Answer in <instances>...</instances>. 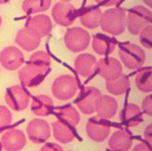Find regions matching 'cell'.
<instances>
[{"mask_svg":"<svg viewBox=\"0 0 152 151\" xmlns=\"http://www.w3.org/2000/svg\"><path fill=\"white\" fill-rule=\"evenodd\" d=\"M51 58L45 51H37L31 55L28 63L18 72L21 83L28 88L37 86L43 81L50 69Z\"/></svg>","mask_w":152,"mask_h":151,"instance_id":"6da1fadb","label":"cell"},{"mask_svg":"<svg viewBox=\"0 0 152 151\" xmlns=\"http://www.w3.org/2000/svg\"><path fill=\"white\" fill-rule=\"evenodd\" d=\"M99 26L104 32L119 36L126 29V12L120 7L108 9L101 14Z\"/></svg>","mask_w":152,"mask_h":151,"instance_id":"7a4b0ae2","label":"cell"},{"mask_svg":"<svg viewBox=\"0 0 152 151\" xmlns=\"http://www.w3.org/2000/svg\"><path fill=\"white\" fill-rule=\"evenodd\" d=\"M151 11L142 6L132 7L126 15V26L132 35H139L148 25H151Z\"/></svg>","mask_w":152,"mask_h":151,"instance_id":"3957f363","label":"cell"},{"mask_svg":"<svg viewBox=\"0 0 152 151\" xmlns=\"http://www.w3.org/2000/svg\"><path fill=\"white\" fill-rule=\"evenodd\" d=\"M79 89L77 80L70 75H62L54 81L52 93L58 100L66 101L73 98Z\"/></svg>","mask_w":152,"mask_h":151,"instance_id":"277c9868","label":"cell"},{"mask_svg":"<svg viewBox=\"0 0 152 151\" xmlns=\"http://www.w3.org/2000/svg\"><path fill=\"white\" fill-rule=\"evenodd\" d=\"M118 55L121 62L129 69H137L141 67L146 59L144 50L132 43L122 44L119 47Z\"/></svg>","mask_w":152,"mask_h":151,"instance_id":"5b68a950","label":"cell"},{"mask_svg":"<svg viewBox=\"0 0 152 151\" xmlns=\"http://www.w3.org/2000/svg\"><path fill=\"white\" fill-rule=\"evenodd\" d=\"M90 39L88 32L82 27H72L67 29L64 36L66 47L74 53L81 52L88 48Z\"/></svg>","mask_w":152,"mask_h":151,"instance_id":"8992f818","label":"cell"},{"mask_svg":"<svg viewBox=\"0 0 152 151\" xmlns=\"http://www.w3.org/2000/svg\"><path fill=\"white\" fill-rule=\"evenodd\" d=\"M100 91L94 87H85L76 101L79 110L86 115H91L96 112L99 100L101 98Z\"/></svg>","mask_w":152,"mask_h":151,"instance_id":"52a82bcc","label":"cell"},{"mask_svg":"<svg viewBox=\"0 0 152 151\" xmlns=\"http://www.w3.org/2000/svg\"><path fill=\"white\" fill-rule=\"evenodd\" d=\"M28 139L36 144L45 143L51 135L49 124L44 119L35 118L29 122L26 128Z\"/></svg>","mask_w":152,"mask_h":151,"instance_id":"ba28073f","label":"cell"},{"mask_svg":"<svg viewBox=\"0 0 152 151\" xmlns=\"http://www.w3.org/2000/svg\"><path fill=\"white\" fill-rule=\"evenodd\" d=\"M7 104L15 111H22L29 104V95L20 86L9 88L5 95Z\"/></svg>","mask_w":152,"mask_h":151,"instance_id":"9c48e42d","label":"cell"},{"mask_svg":"<svg viewBox=\"0 0 152 151\" xmlns=\"http://www.w3.org/2000/svg\"><path fill=\"white\" fill-rule=\"evenodd\" d=\"M77 9L69 3L59 2L52 8V17L54 21L61 26H70L77 16Z\"/></svg>","mask_w":152,"mask_h":151,"instance_id":"30bf717a","label":"cell"},{"mask_svg":"<svg viewBox=\"0 0 152 151\" xmlns=\"http://www.w3.org/2000/svg\"><path fill=\"white\" fill-rule=\"evenodd\" d=\"M86 130L90 139L96 142H103L110 134V125L105 119L96 116L89 118Z\"/></svg>","mask_w":152,"mask_h":151,"instance_id":"8fae6325","label":"cell"},{"mask_svg":"<svg viewBox=\"0 0 152 151\" xmlns=\"http://www.w3.org/2000/svg\"><path fill=\"white\" fill-rule=\"evenodd\" d=\"M26 143V135L18 128L6 131L0 139V144L6 151H20Z\"/></svg>","mask_w":152,"mask_h":151,"instance_id":"7c38bea8","label":"cell"},{"mask_svg":"<svg viewBox=\"0 0 152 151\" xmlns=\"http://www.w3.org/2000/svg\"><path fill=\"white\" fill-rule=\"evenodd\" d=\"M23 53L16 47H8L0 53V63L7 70H16L24 64Z\"/></svg>","mask_w":152,"mask_h":151,"instance_id":"4fadbf2b","label":"cell"},{"mask_svg":"<svg viewBox=\"0 0 152 151\" xmlns=\"http://www.w3.org/2000/svg\"><path fill=\"white\" fill-rule=\"evenodd\" d=\"M76 72L84 77H92L98 70V60L91 54L85 53L77 56L75 59Z\"/></svg>","mask_w":152,"mask_h":151,"instance_id":"5bb4252c","label":"cell"},{"mask_svg":"<svg viewBox=\"0 0 152 151\" xmlns=\"http://www.w3.org/2000/svg\"><path fill=\"white\" fill-rule=\"evenodd\" d=\"M98 71L106 80H112L122 74V65L116 58H104L98 61Z\"/></svg>","mask_w":152,"mask_h":151,"instance_id":"9a60e30c","label":"cell"},{"mask_svg":"<svg viewBox=\"0 0 152 151\" xmlns=\"http://www.w3.org/2000/svg\"><path fill=\"white\" fill-rule=\"evenodd\" d=\"M26 27L40 38H42L47 36L51 32L52 22L51 19L46 15H37L27 21Z\"/></svg>","mask_w":152,"mask_h":151,"instance_id":"2e32d148","label":"cell"},{"mask_svg":"<svg viewBox=\"0 0 152 151\" xmlns=\"http://www.w3.org/2000/svg\"><path fill=\"white\" fill-rule=\"evenodd\" d=\"M101 10L95 6H88L80 10L79 14V20L81 24L87 28L94 29L99 26L100 17H101Z\"/></svg>","mask_w":152,"mask_h":151,"instance_id":"e0dca14e","label":"cell"},{"mask_svg":"<svg viewBox=\"0 0 152 151\" xmlns=\"http://www.w3.org/2000/svg\"><path fill=\"white\" fill-rule=\"evenodd\" d=\"M131 135L126 130H118L108 140V147L113 151H129L132 146Z\"/></svg>","mask_w":152,"mask_h":151,"instance_id":"ac0fdd59","label":"cell"},{"mask_svg":"<svg viewBox=\"0 0 152 151\" xmlns=\"http://www.w3.org/2000/svg\"><path fill=\"white\" fill-rule=\"evenodd\" d=\"M41 38L27 27L21 28L16 36V43L26 51H33L40 45Z\"/></svg>","mask_w":152,"mask_h":151,"instance_id":"d6986e66","label":"cell"},{"mask_svg":"<svg viewBox=\"0 0 152 151\" xmlns=\"http://www.w3.org/2000/svg\"><path fill=\"white\" fill-rule=\"evenodd\" d=\"M120 121L129 128H134L143 121V115L140 108L135 104L127 105L120 113Z\"/></svg>","mask_w":152,"mask_h":151,"instance_id":"ffe728a7","label":"cell"},{"mask_svg":"<svg viewBox=\"0 0 152 151\" xmlns=\"http://www.w3.org/2000/svg\"><path fill=\"white\" fill-rule=\"evenodd\" d=\"M118 107V102L114 98L109 96H101L96 106V112L98 113L99 117L107 120L116 115Z\"/></svg>","mask_w":152,"mask_h":151,"instance_id":"44dd1931","label":"cell"},{"mask_svg":"<svg viewBox=\"0 0 152 151\" xmlns=\"http://www.w3.org/2000/svg\"><path fill=\"white\" fill-rule=\"evenodd\" d=\"M117 42L112 37L100 34H96L93 36V49L96 54L101 55V56H107V55L111 54L115 50Z\"/></svg>","mask_w":152,"mask_h":151,"instance_id":"7402d4cb","label":"cell"},{"mask_svg":"<svg viewBox=\"0 0 152 151\" xmlns=\"http://www.w3.org/2000/svg\"><path fill=\"white\" fill-rule=\"evenodd\" d=\"M52 130L54 138L60 143L67 144L73 141L76 138V135L72 127L65 124L64 122L60 120H57L53 122L52 124Z\"/></svg>","mask_w":152,"mask_h":151,"instance_id":"603a6c76","label":"cell"},{"mask_svg":"<svg viewBox=\"0 0 152 151\" xmlns=\"http://www.w3.org/2000/svg\"><path fill=\"white\" fill-rule=\"evenodd\" d=\"M53 108L52 99L46 95H38L33 98L31 104L32 112L38 117L48 116Z\"/></svg>","mask_w":152,"mask_h":151,"instance_id":"cb8c5ba5","label":"cell"},{"mask_svg":"<svg viewBox=\"0 0 152 151\" xmlns=\"http://www.w3.org/2000/svg\"><path fill=\"white\" fill-rule=\"evenodd\" d=\"M129 85V79L127 77V76L121 74L115 79L107 80L106 88L109 93L113 94L114 96H119L125 94L128 91Z\"/></svg>","mask_w":152,"mask_h":151,"instance_id":"d4e9b609","label":"cell"},{"mask_svg":"<svg viewBox=\"0 0 152 151\" xmlns=\"http://www.w3.org/2000/svg\"><path fill=\"white\" fill-rule=\"evenodd\" d=\"M135 83L141 92L150 93L152 91V70L151 67H145L137 72Z\"/></svg>","mask_w":152,"mask_h":151,"instance_id":"484cf974","label":"cell"},{"mask_svg":"<svg viewBox=\"0 0 152 151\" xmlns=\"http://www.w3.org/2000/svg\"><path fill=\"white\" fill-rule=\"evenodd\" d=\"M51 6V0H24L22 8L27 15L47 11Z\"/></svg>","mask_w":152,"mask_h":151,"instance_id":"4316f807","label":"cell"},{"mask_svg":"<svg viewBox=\"0 0 152 151\" xmlns=\"http://www.w3.org/2000/svg\"><path fill=\"white\" fill-rule=\"evenodd\" d=\"M58 120L64 122L65 124L70 127L77 126L80 120L79 113L73 107H65L58 108Z\"/></svg>","mask_w":152,"mask_h":151,"instance_id":"83f0119b","label":"cell"},{"mask_svg":"<svg viewBox=\"0 0 152 151\" xmlns=\"http://www.w3.org/2000/svg\"><path fill=\"white\" fill-rule=\"evenodd\" d=\"M12 114L5 106H0V131L7 128L12 123Z\"/></svg>","mask_w":152,"mask_h":151,"instance_id":"f1b7e54d","label":"cell"},{"mask_svg":"<svg viewBox=\"0 0 152 151\" xmlns=\"http://www.w3.org/2000/svg\"><path fill=\"white\" fill-rule=\"evenodd\" d=\"M140 40L143 47L147 48L152 47V26L148 25L140 32Z\"/></svg>","mask_w":152,"mask_h":151,"instance_id":"f546056e","label":"cell"},{"mask_svg":"<svg viewBox=\"0 0 152 151\" xmlns=\"http://www.w3.org/2000/svg\"><path fill=\"white\" fill-rule=\"evenodd\" d=\"M142 109H143V112L151 117L152 116V97L151 95L148 96V97L145 98V99L142 102Z\"/></svg>","mask_w":152,"mask_h":151,"instance_id":"4dcf8cb0","label":"cell"},{"mask_svg":"<svg viewBox=\"0 0 152 151\" xmlns=\"http://www.w3.org/2000/svg\"><path fill=\"white\" fill-rule=\"evenodd\" d=\"M40 151H64L63 148L58 145V144H54V143H48L46 144L41 147Z\"/></svg>","mask_w":152,"mask_h":151,"instance_id":"1f68e13d","label":"cell"},{"mask_svg":"<svg viewBox=\"0 0 152 151\" xmlns=\"http://www.w3.org/2000/svg\"><path fill=\"white\" fill-rule=\"evenodd\" d=\"M95 1L103 7H112L117 5L120 0H95Z\"/></svg>","mask_w":152,"mask_h":151,"instance_id":"d6a6232c","label":"cell"},{"mask_svg":"<svg viewBox=\"0 0 152 151\" xmlns=\"http://www.w3.org/2000/svg\"><path fill=\"white\" fill-rule=\"evenodd\" d=\"M144 138H145L146 141L151 146V142H152V125L151 124H149L147 127V128L144 132Z\"/></svg>","mask_w":152,"mask_h":151,"instance_id":"836d02e7","label":"cell"},{"mask_svg":"<svg viewBox=\"0 0 152 151\" xmlns=\"http://www.w3.org/2000/svg\"><path fill=\"white\" fill-rule=\"evenodd\" d=\"M132 151H151V146L146 143H140L133 148Z\"/></svg>","mask_w":152,"mask_h":151,"instance_id":"e575fe53","label":"cell"},{"mask_svg":"<svg viewBox=\"0 0 152 151\" xmlns=\"http://www.w3.org/2000/svg\"><path fill=\"white\" fill-rule=\"evenodd\" d=\"M143 1H144V3H145L148 7H152V0H143Z\"/></svg>","mask_w":152,"mask_h":151,"instance_id":"d590c367","label":"cell"},{"mask_svg":"<svg viewBox=\"0 0 152 151\" xmlns=\"http://www.w3.org/2000/svg\"><path fill=\"white\" fill-rule=\"evenodd\" d=\"M10 1V0H0V4H7Z\"/></svg>","mask_w":152,"mask_h":151,"instance_id":"8d00e7d4","label":"cell"},{"mask_svg":"<svg viewBox=\"0 0 152 151\" xmlns=\"http://www.w3.org/2000/svg\"><path fill=\"white\" fill-rule=\"evenodd\" d=\"M62 2H65V3H67V2H69L70 0H61Z\"/></svg>","mask_w":152,"mask_h":151,"instance_id":"74e56055","label":"cell"},{"mask_svg":"<svg viewBox=\"0 0 152 151\" xmlns=\"http://www.w3.org/2000/svg\"><path fill=\"white\" fill-rule=\"evenodd\" d=\"M1 24H2V18H1V17H0V26H1Z\"/></svg>","mask_w":152,"mask_h":151,"instance_id":"f35d334b","label":"cell"}]
</instances>
